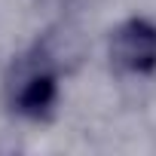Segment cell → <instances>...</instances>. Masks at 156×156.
Instances as JSON below:
<instances>
[{"mask_svg": "<svg viewBox=\"0 0 156 156\" xmlns=\"http://www.w3.org/2000/svg\"><path fill=\"white\" fill-rule=\"evenodd\" d=\"M110 61L126 73H150L156 67V25L129 19L110 34Z\"/></svg>", "mask_w": 156, "mask_h": 156, "instance_id": "cell-2", "label": "cell"}, {"mask_svg": "<svg viewBox=\"0 0 156 156\" xmlns=\"http://www.w3.org/2000/svg\"><path fill=\"white\" fill-rule=\"evenodd\" d=\"M58 98V64L37 46V52L22 55L6 73V101L19 116L40 119L55 107Z\"/></svg>", "mask_w": 156, "mask_h": 156, "instance_id": "cell-1", "label": "cell"}, {"mask_svg": "<svg viewBox=\"0 0 156 156\" xmlns=\"http://www.w3.org/2000/svg\"><path fill=\"white\" fill-rule=\"evenodd\" d=\"M43 3H67V0H43Z\"/></svg>", "mask_w": 156, "mask_h": 156, "instance_id": "cell-3", "label": "cell"}]
</instances>
